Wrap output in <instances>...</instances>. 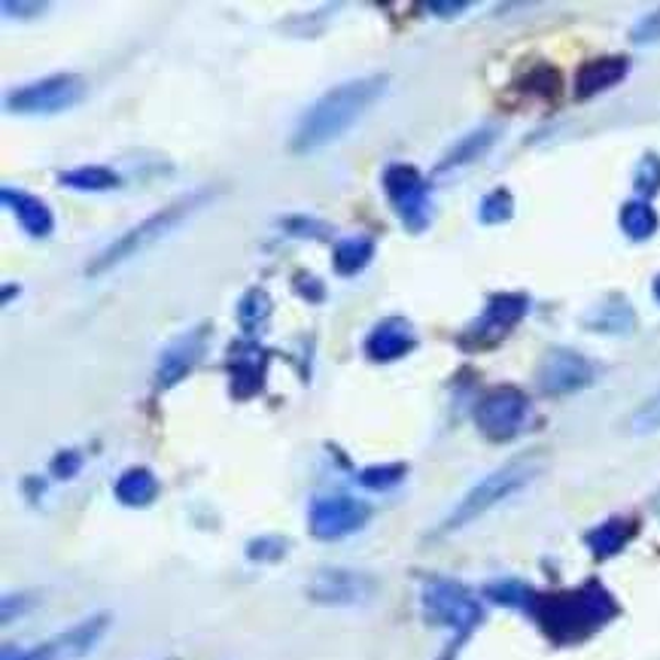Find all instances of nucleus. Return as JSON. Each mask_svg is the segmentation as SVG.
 <instances>
[{"instance_id":"nucleus-1","label":"nucleus","mask_w":660,"mask_h":660,"mask_svg":"<svg viewBox=\"0 0 660 660\" xmlns=\"http://www.w3.org/2000/svg\"><path fill=\"white\" fill-rule=\"evenodd\" d=\"M386 85H390L386 73H369V77L332 85L329 92H323L302 113L289 138V150L296 155H311L341 140L386 95Z\"/></svg>"},{"instance_id":"nucleus-2","label":"nucleus","mask_w":660,"mask_h":660,"mask_svg":"<svg viewBox=\"0 0 660 660\" xmlns=\"http://www.w3.org/2000/svg\"><path fill=\"white\" fill-rule=\"evenodd\" d=\"M213 195H217V189H207L205 186V189L180 195V198H174L171 205L159 207V210L150 213L147 220H140L138 225H131L128 232H123L113 244H107V247L101 250L95 259L85 265V275L89 277L107 275V271L119 268V265H125L128 259L140 256L143 250L155 247L159 241H165L167 234L174 232V229H180L189 217H195L207 201H213Z\"/></svg>"},{"instance_id":"nucleus-3","label":"nucleus","mask_w":660,"mask_h":660,"mask_svg":"<svg viewBox=\"0 0 660 660\" xmlns=\"http://www.w3.org/2000/svg\"><path fill=\"white\" fill-rule=\"evenodd\" d=\"M533 615L542 624V630L548 633L557 642H572L588 633L600 630L605 621L618 615V605L612 600V593L600 588L597 581L578 588V591L554 593L545 600L533 603Z\"/></svg>"},{"instance_id":"nucleus-4","label":"nucleus","mask_w":660,"mask_h":660,"mask_svg":"<svg viewBox=\"0 0 660 660\" xmlns=\"http://www.w3.org/2000/svg\"><path fill=\"white\" fill-rule=\"evenodd\" d=\"M542 468L539 454H521L509 460L506 466H499L496 472H490L487 478L475 484L460 502L454 506V511L444 518V523L439 526V533H456L472 521H478L482 514H487L490 509H496L499 502H506L509 496H514L518 490H523L526 484L533 482Z\"/></svg>"},{"instance_id":"nucleus-5","label":"nucleus","mask_w":660,"mask_h":660,"mask_svg":"<svg viewBox=\"0 0 660 660\" xmlns=\"http://www.w3.org/2000/svg\"><path fill=\"white\" fill-rule=\"evenodd\" d=\"M420 603H424V615H427L429 624H441V627L456 633L451 651L463 646L468 633L475 630L484 618L482 603L463 584L448 581V578H429L424 584V593H420Z\"/></svg>"},{"instance_id":"nucleus-6","label":"nucleus","mask_w":660,"mask_h":660,"mask_svg":"<svg viewBox=\"0 0 660 660\" xmlns=\"http://www.w3.org/2000/svg\"><path fill=\"white\" fill-rule=\"evenodd\" d=\"M384 195L393 213L412 234H424L432 222V193L424 174L414 165L393 162L384 167Z\"/></svg>"},{"instance_id":"nucleus-7","label":"nucleus","mask_w":660,"mask_h":660,"mask_svg":"<svg viewBox=\"0 0 660 660\" xmlns=\"http://www.w3.org/2000/svg\"><path fill=\"white\" fill-rule=\"evenodd\" d=\"M85 80L80 73H53L37 83H25L13 89L3 107L19 116H53L77 107L85 97Z\"/></svg>"},{"instance_id":"nucleus-8","label":"nucleus","mask_w":660,"mask_h":660,"mask_svg":"<svg viewBox=\"0 0 660 660\" xmlns=\"http://www.w3.org/2000/svg\"><path fill=\"white\" fill-rule=\"evenodd\" d=\"M530 417V400L518 386L502 384L487 390L482 402L475 405V424L490 441H509L526 424Z\"/></svg>"},{"instance_id":"nucleus-9","label":"nucleus","mask_w":660,"mask_h":660,"mask_svg":"<svg viewBox=\"0 0 660 660\" xmlns=\"http://www.w3.org/2000/svg\"><path fill=\"white\" fill-rule=\"evenodd\" d=\"M372 518V506L354 496H316L308 509L311 536L320 542H338L359 533Z\"/></svg>"},{"instance_id":"nucleus-10","label":"nucleus","mask_w":660,"mask_h":660,"mask_svg":"<svg viewBox=\"0 0 660 660\" xmlns=\"http://www.w3.org/2000/svg\"><path fill=\"white\" fill-rule=\"evenodd\" d=\"M530 311V299L523 292H496L490 296V302L484 304V311L478 320L460 335L463 347H494L509 335L523 316Z\"/></svg>"},{"instance_id":"nucleus-11","label":"nucleus","mask_w":660,"mask_h":660,"mask_svg":"<svg viewBox=\"0 0 660 660\" xmlns=\"http://www.w3.org/2000/svg\"><path fill=\"white\" fill-rule=\"evenodd\" d=\"M210 332H213L210 323H198L189 332L177 335L174 341H167L165 350L159 354V362H155L152 386L165 393L171 386H177L180 381H186L198 369V362L205 359L207 345H210Z\"/></svg>"},{"instance_id":"nucleus-12","label":"nucleus","mask_w":660,"mask_h":660,"mask_svg":"<svg viewBox=\"0 0 660 660\" xmlns=\"http://www.w3.org/2000/svg\"><path fill=\"white\" fill-rule=\"evenodd\" d=\"M111 627V615H92V618L80 621L77 627L58 633L56 639L43 642V646L31 648V651H15V648H3V660H80L85 658L92 648L101 642V636Z\"/></svg>"},{"instance_id":"nucleus-13","label":"nucleus","mask_w":660,"mask_h":660,"mask_svg":"<svg viewBox=\"0 0 660 660\" xmlns=\"http://www.w3.org/2000/svg\"><path fill=\"white\" fill-rule=\"evenodd\" d=\"M593 378H597V369H593L591 359L584 357V354H578V350H569V347L548 350L536 369L539 390L548 393V396L578 393V390L591 386Z\"/></svg>"},{"instance_id":"nucleus-14","label":"nucleus","mask_w":660,"mask_h":660,"mask_svg":"<svg viewBox=\"0 0 660 660\" xmlns=\"http://www.w3.org/2000/svg\"><path fill=\"white\" fill-rule=\"evenodd\" d=\"M378 593V581L369 572H357V569H341V566H332V569H320L311 584H308V597L316 605H335V609H345V605H362L372 600Z\"/></svg>"},{"instance_id":"nucleus-15","label":"nucleus","mask_w":660,"mask_h":660,"mask_svg":"<svg viewBox=\"0 0 660 660\" xmlns=\"http://www.w3.org/2000/svg\"><path fill=\"white\" fill-rule=\"evenodd\" d=\"M268 362H271V357H268V350H262L256 345V338H244V341H234L229 347L225 369H229V378H232L234 400H253L256 393H262Z\"/></svg>"},{"instance_id":"nucleus-16","label":"nucleus","mask_w":660,"mask_h":660,"mask_svg":"<svg viewBox=\"0 0 660 660\" xmlns=\"http://www.w3.org/2000/svg\"><path fill=\"white\" fill-rule=\"evenodd\" d=\"M417 347V332L405 316H384L381 323H374V329L366 338V357L372 362H396L408 357Z\"/></svg>"},{"instance_id":"nucleus-17","label":"nucleus","mask_w":660,"mask_h":660,"mask_svg":"<svg viewBox=\"0 0 660 660\" xmlns=\"http://www.w3.org/2000/svg\"><path fill=\"white\" fill-rule=\"evenodd\" d=\"M0 201L13 213L15 222L22 225V232L31 234V238L43 241V238H49V234L56 232V213L37 195L15 189V186H3L0 189Z\"/></svg>"},{"instance_id":"nucleus-18","label":"nucleus","mask_w":660,"mask_h":660,"mask_svg":"<svg viewBox=\"0 0 660 660\" xmlns=\"http://www.w3.org/2000/svg\"><path fill=\"white\" fill-rule=\"evenodd\" d=\"M627 70H630V61L621 56L584 61L576 73V97H593L605 89H615L627 77Z\"/></svg>"},{"instance_id":"nucleus-19","label":"nucleus","mask_w":660,"mask_h":660,"mask_svg":"<svg viewBox=\"0 0 660 660\" xmlns=\"http://www.w3.org/2000/svg\"><path fill=\"white\" fill-rule=\"evenodd\" d=\"M496 135H499V131H496L494 125H482V128L463 135L451 150L441 155V162L436 165V174H451L456 167H466L472 165V162H478L482 155L490 152V147L496 143Z\"/></svg>"},{"instance_id":"nucleus-20","label":"nucleus","mask_w":660,"mask_h":660,"mask_svg":"<svg viewBox=\"0 0 660 660\" xmlns=\"http://www.w3.org/2000/svg\"><path fill=\"white\" fill-rule=\"evenodd\" d=\"M113 494L128 509H147L159 499V478L147 466H131L116 478Z\"/></svg>"},{"instance_id":"nucleus-21","label":"nucleus","mask_w":660,"mask_h":660,"mask_svg":"<svg viewBox=\"0 0 660 660\" xmlns=\"http://www.w3.org/2000/svg\"><path fill=\"white\" fill-rule=\"evenodd\" d=\"M581 323L591 332H603V335H627L636 326V316H633V308L627 299L612 296L605 304H597Z\"/></svg>"},{"instance_id":"nucleus-22","label":"nucleus","mask_w":660,"mask_h":660,"mask_svg":"<svg viewBox=\"0 0 660 660\" xmlns=\"http://www.w3.org/2000/svg\"><path fill=\"white\" fill-rule=\"evenodd\" d=\"M374 241L366 238V234H357V238H341L335 250H332V265L341 277H357L362 275L374 259Z\"/></svg>"},{"instance_id":"nucleus-23","label":"nucleus","mask_w":660,"mask_h":660,"mask_svg":"<svg viewBox=\"0 0 660 660\" xmlns=\"http://www.w3.org/2000/svg\"><path fill=\"white\" fill-rule=\"evenodd\" d=\"M58 183L68 189H77V193H111V189H119L123 177L107 165H80L61 171Z\"/></svg>"},{"instance_id":"nucleus-24","label":"nucleus","mask_w":660,"mask_h":660,"mask_svg":"<svg viewBox=\"0 0 660 660\" xmlns=\"http://www.w3.org/2000/svg\"><path fill=\"white\" fill-rule=\"evenodd\" d=\"M271 311H275V304H271V296H268L265 289H247V292L241 296V302H238V323H241V332H244L247 338H256V335L265 329V323L271 320Z\"/></svg>"},{"instance_id":"nucleus-25","label":"nucleus","mask_w":660,"mask_h":660,"mask_svg":"<svg viewBox=\"0 0 660 660\" xmlns=\"http://www.w3.org/2000/svg\"><path fill=\"white\" fill-rule=\"evenodd\" d=\"M633 536V523L624 521V518H612V521L600 523L597 530H591L584 542H588V548L597 554V557H612V554H618L624 545H627V539Z\"/></svg>"},{"instance_id":"nucleus-26","label":"nucleus","mask_w":660,"mask_h":660,"mask_svg":"<svg viewBox=\"0 0 660 660\" xmlns=\"http://www.w3.org/2000/svg\"><path fill=\"white\" fill-rule=\"evenodd\" d=\"M618 222L627 238H633V241H646V238H651L655 229H658V213L651 210L648 201H627V205L621 207Z\"/></svg>"},{"instance_id":"nucleus-27","label":"nucleus","mask_w":660,"mask_h":660,"mask_svg":"<svg viewBox=\"0 0 660 660\" xmlns=\"http://www.w3.org/2000/svg\"><path fill=\"white\" fill-rule=\"evenodd\" d=\"M514 217V198H511L509 189H494V193H487L482 198V205H478V220L484 225H502V222H509Z\"/></svg>"},{"instance_id":"nucleus-28","label":"nucleus","mask_w":660,"mask_h":660,"mask_svg":"<svg viewBox=\"0 0 660 660\" xmlns=\"http://www.w3.org/2000/svg\"><path fill=\"white\" fill-rule=\"evenodd\" d=\"M408 466L405 463H384V466H369L359 472V484L366 490H393L396 484L405 482Z\"/></svg>"},{"instance_id":"nucleus-29","label":"nucleus","mask_w":660,"mask_h":660,"mask_svg":"<svg viewBox=\"0 0 660 660\" xmlns=\"http://www.w3.org/2000/svg\"><path fill=\"white\" fill-rule=\"evenodd\" d=\"M289 542L283 536H259L247 545V557L256 564H277L287 557Z\"/></svg>"},{"instance_id":"nucleus-30","label":"nucleus","mask_w":660,"mask_h":660,"mask_svg":"<svg viewBox=\"0 0 660 660\" xmlns=\"http://www.w3.org/2000/svg\"><path fill=\"white\" fill-rule=\"evenodd\" d=\"M633 186H636V193L646 195V198H651V195L660 193V155H655V152H648L646 159L636 165V174H633Z\"/></svg>"},{"instance_id":"nucleus-31","label":"nucleus","mask_w":660,"mask_h":660,"mask_svg":"<svg viewBox=\"0 0 660 660\" xmlns=\"http://www.w3.org/2000/svg\"><path fill=\"white\" fill-rule=\"evenodd\" d=\"M630 429L636 436H651V432H660V390L646 400L630 417Z\"/></svg>"},{"instance_id":"nucleus-32","label":"nucleus","mask_w":660,"mask_h":660,"mask_svg":"<svg viewBox=\"0 0 660 660\" xmlns=\"http://www.w3.org/2000/svg\"><path fill=\"white\" fill-rule=\"evenodd\" d=\"M487 597L502 605H530L533 609V603H536L530 588H523L521 581H496L487 588Z\"/></svg>"},{"instance_id":"nucleus-33","label":"nucleus","mask_w":660,"mask_h":660,"mask_svg":"<svg viewBox=\"0 0 660 660\" xmlns=\"http://www.w3.org/2000/svg\"><path fill=\"white\" fill-rule=\"evenodd\" d=\"M630 40L636 46H648V43H660V10L646 13L636 25L630 28Z\"/></svg>"},{"instance_id":"nucleus-34","label":"nucleus","mask_w":660,"mask_h":660,"mask_svg":"<svg viewBox=\"0 0 660 660\" xmlns=\"http://www.w3.org/2000/svg\"><path fill=\"white\" fill-rule=\"evenodd\" d=\"M0 10L7 19H37L49 10V3H43V0H3L0 3Z\"/></svg>"},{"instance_id":"nucleus-35","label":"nucleus","mask_w":660,"mask_h":660,"mask_svg":"<svg viewBox=\"0 0 660 660\" xmlns=\"http://www.w3.org/2000/svg\"><path fill=\"white\" fill-rule=\"evenodd\" d=\"M53 475L56 478H61V482H70L80 468H83V454L80 451H61V454H56V460H53Z\"/></svg>"},{"instance_id":"nucleus-36","label":"nucleus","mask_w":660,"mask_h":660,"mask_svg":"<svg viewBox=\"0 0 660 660\" xmlns=\"http://www.w3.org/2000/svg\"><path fill=\"white\" fill-rule=\"evenodd\" d=\"M283 225H287L292 238H320V234H326V225L311 220V217H289V220H283Z\"/></svg>"},{"instance_id":"nucleus-37","label":"nucleus","mask_w":660,"mask_h":660,"mask_svg":"<svg viewBox=\"0 0 660 660\" xmlns=\"http://www.w3.org/2000/svg\"><path fill=\"white\" fill-rule=\"evenodd\" d=\"M427 10L439 19H456L468 10V0H432Z\"/></svg>"},{"instance_id":"nucleus-38","label":"nucleus","mask_w":660,"mask_h":660,"mask_svg":"<svg viewBox=\"0 0 660 660\" xmlns=\"http://www.w3.org/2000/svg\"><path fill=\"white\" fill-rule=\"evenodd\" d=\"M296 289L302 292L308 302H320L326 296V287L314 275H296Z\"/></svg>"},{"instance_id":"nucleus-39","label":"nucleus","mask_w":660,"mask_h":660,"mask_svg":"<svg viewBox=\"0 0 660 660\" xmlns=\"http://www.w3.org/2000/svg\"><path fill=\"white\" fill-rule=\"evenodd\" d=\"M655 299L660 302V275H658V280H655Z\"/></svg>"},{"instance_id":"nucleus-40","label":"nucleus","mask_w":660,"mask_h":660,"mask_svg":"<svg viewBox=\"0 0 660 660\" xmlns=\"http://www.w3.org/2000/svg\"><path fill=\"white\" fill-rule=\"evenodd\" d=\"M171 660H174V658H171Z\"/></svg>"}]
</instances>
